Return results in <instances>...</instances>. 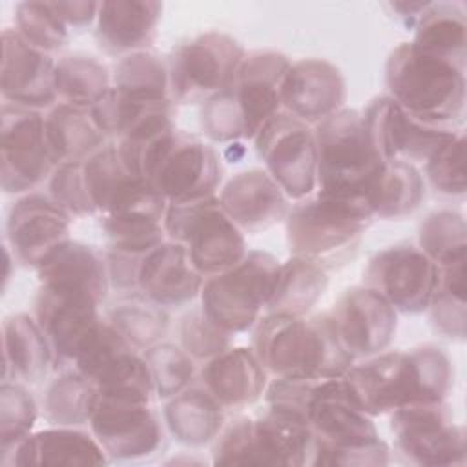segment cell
<instances>
[{
	"instance_id": "cell-1",
	"label": "cell",
	"mask_w": 467,
	"mask_h": 467,
	"mask_svg": "<svg viewBox=\"0 0 467 467\" xmlns=\"http://www.w3.org/2000/svg\"><path fill=\"white\" fill-rule=\"evenodd\" d=\"M451 378L447 356L432 345L378 356L341 376L350 400L368 416L412 403L443 401Z\"/></svg>"
},
{
	"instance_id": "cell-2",
	"label": "cell",
	"mask_w": 467,
	"mask_h": 467,
	"mask_svg": "<svg viewBox=\"0 0 467 467\" xmlns=\"http://www.w3.org/2000/svg\"><path fill=\"white\" fill-rule=\"evenodd\" d=\"M252 350L265 370L277 378H341L352 363L330 314L310 319L270 314L257 325Z\"/></svg>"
},
{
	"instance_id": "cell-3",
	"label": "cell",
	"mask_w": 467,
	"mask_h": 467,
	"mask_svg": "<svg viewBox=\"0 0 467 467\" xmlns=\"http://www.w3.org/2000/svg\"><path fill=\"white\" fill-rule=\"evenodd\" d=\"M316 465H383L389 449L368 414L347 394L341 378L321 379L308 407Z\"/></svg>"
},
{
	"instance_id": "cell-4",
	"label": "cell",
	"mask_w": 467,
	"mask_h": 467,
	"mask_svg": "<svg viewBox=\"0 0 467 467\" xmlns=\"http://www.w3.org/2000/svg\"><path fill=\"white\" fill-rule=\"evenodd\" d=\"M390 99L407 113L440 126L462 119L465 108V69L400 44L387 60Z\"/></svg>"
},
{
	"instance_id": "cell-5",
	"label": "cell",
	"mask_w": 467,
	"mask_h": 467,
	"mask_svg": "<svg viewBox=\"0 0 467 467\" xmlns=\"http://www.w3.org/2000/svg\"><path fill=\"white\" fill-rule=\"evenodd\" d=\"M314 139L317 193L367 201L368 186L385 162L367 139L363 117L354 109H339L319 122Z\"/></svg>"
},
{
	"instance_id": "cell-6",
	"label": "cell",
	"mask_w": 467,
	"mask_h": 467,
	"mask_svg": "<svg viewBox=\"0 0 467 467\" xmlns=\"http://www.w3.org/2000/svg\"><path fill=\"white\" fill-rule=\"evenodd\" d=\"M164 230L184 244L201 275L230 270L246 255L241 228L224 213L219 199L170 202L164 213Z\"/></svg>"
},
{
	"instance_id": "cell-7",
	"label": "cell",
	"mask_w": 467,
	"mask_h": 467,
	"mask_svg": "<svg viewBox=\"0 0 467 467\" xmlns=\"http://www.w3.org/2000/svg\"><path fill=\"white\" fill-rule=\"evenodd\" d=\"M277 270L274 255L261 250L246 252L235 266L202 283V312L228 334L250 328L268 305Z\"/></svg>"
},
{
	"instance_id": "cell-8",
	"label": "cell",
	"mask_w": 467,
	"mask_h": 467,
	"mask_svg": "<svg viewBox=\"0 0 467 467\" xmlns=\"http://www.w3.org/2000/svg\"><path fill=\"white\" fill-rule=\"evenodd\" d=\"M372 210L365 199H343L317 193L297 204L286 221L288 246L296 257L321 263L354 244L370 224Z\"/></svg>"
},
{
	"instance_id": "cell-9",
	"label": "cell",
	"mask_w": 467,
	"mask_h": 467,
	"mask_svg": "<svg viewBox=\"0 0 467 467\" xmlns=\"http://www.w3.org/2000/svg\"><path fill=\"white\" fill-rule=\"evenodd\" d=\"M243 47L224 33H204L181 44L168 66L170 91L179 100H195L232 86L243 62Z\"/></svg>"
},
{
	"instance_id": "cell-10",
	"label": "cell",
	"mask_w": 467,
	"mask_h": 467,
	"mask_svg": "<svg viewBox=\"0 0 467 467\" xmlns=\"http://www.w3.org/2000/svg\"><path fill=\"white\" fill-rule=\"evenodd\" d=\"M255 144L266 173L286 197L303 199L314 190L317 182L316 139L303 120L277 113L255 135Z\"/></svg>"
},
{
	"instance_id": "cell-11",
	"label": "cell",
	"mask_w": 467,
	"mask_h": 467,
	"mask_svg": "<svg viewBox=\"0 0 467 467\" xmlns=\"http://www.w3.org/2000/svg\"><path fill=\"white\" fill-rule=\"evenodd\" d=\"M398 449L421 465H463L465 432L452 423L443 401L412 403L392 410Z\"/></svg>"
},
{
	"instance_id": "cell-12",
	"label": "cell",
	"mask_w": 467,
	"mask_h": 467,
	"mask_svg": "<svg viewBox=\"0 0 467 467\" xmlns=\"http://www.w3.org/2000/svg\"><path fill=\"white\" fill-rule=\"evenodd\" d=\"M0 151L2 188L7 193L35 188L49 175L55 164L40 113L9 102L2 108Z\"/></svg>"
},
{
	"instance_id": "cell-13",
	"label": "cell",
	"mask_w": 467,
	"mask_h": 467,
	"mask_svg": "<svg viewBox=\"0 0 467 467\" xmlns=\"http://www.w3.org/2000/svg\"><path fill=\"white\" fill-rule=\"evenodd\" d=\"M91 431L113 458H140L162 443V431L150 401L99 394L93 403Z\"/></svg>"
},
{
	"instance_id": "cell-14",
	"label": "cell",
	"mask_w": 467,
	"mask_h": 467,
	"mask_svg": "<svg viewBox=\"0 0 467 467\" xmlns=\"http://www.w3.org/2000/svg\"><path fill=\"white\" fill-rule=\"evenodd\" d=\"M365 283L383 296L394 310L418 314L429 308L432 299L436 265L420 248L392 246L370 259Z\"/></svg>"
},
{
	"instance_id": "cell-15",
	"label": "cell",
	"mask_w": 467,
	"mask_h": 467,
	"mask_svg": "<svg viewBox=\"0 0 467 467\" xmlns=\"http://www.w3.org/2000/svg\"><path fill=\"white\" fill-rule=\"evenodd\" d=\"M219 179L221 166L215 151L201 140L175 131L148 182L168 202H184L212 197Z\"/></svg>"
},
{
	"instance_id": "cell-16",
	"label": "cell",
	"mask_w": 467,
	"mask_h": 467,
	"mask_svg": "<svg viewBox=\"0 0 467 467\" xmlns=\"http://www.w3.org/2000/svg\"><path fill=\"white\" fill-rule=\"evenodd\" d=\"M330 319L352 358L383 350L396 332L394 306L368 286L347 290L334 305Z\"/></svg>"
},
{
	"instance_id": "cell-17",
	"label": "cell",
	"mask_w": 467,
	"mask_h": 467,
	"mask_svg": "<svg viewBox=\"0 0 467 467\" xmlns=\"http://www.w3.org/2000/svg\"><path fill=\"white\" fill-rule=\"evenodd\" d=\"M288 67L286 57L274 51H255L243 58L230 86L243 117V137L255 139L279 113L281 88Z\"/></svg>"
},
{
	"instance_id": "cell-18",
	"label": "cell",
	"mask_w": 467,
	"mask_h": 467,
	"mask_svg": "<svg viewBox=\"0 0 467 467\" xmlns=\"http://www.w3.org/2000/svg\"><path fill=\"white\" fill-rule=\"evenodd\" d=\"M69 213L53 199L31 193L18 199L7 215V239L16 259L38 266L69 237Z\"/></svg>"
},
{
	"instance_id": "cell-19",
	"label": "cell",
	"mask_w": 467,
	"mask_h": 467,
	"mask_svg": "<svg viewBox=\"0 0 467 467\" xmlns=\"http://www.w3.org/2000/svg\"><path fill=\"white\" fill-rule=\"evenodd\" d=\"M55 62L29 42L16 29L2 33V95L9 104L24 108H44L57 99Z\"/></svg>"
},
{
	"instance_id": "cell-20",
	"label": "cell",
	"mask_w": 467,
	"mask_h": 467,
	"mask_svg": "<svg viewBox=\"0 0 467 467\" xmlns=\"http://www.w3.org/2000/svg\"><path fill=\"white\" fill-rule=\"evenodd\" d=\"M281 99L292 117L303 122H321L339 111L345 100V82L339 69L325 60H299L290 64L285 75Z\"/></svg>"
},
{
	"instance_id": "cell-21",
	"label": "cell",
	"mask_w": 467,
	"mask_h": 467,
	"mask_svg": "<svg viewBox=\"0 0 467 467\" xmlns=\"http://www.w3.org/2000/svg\"><path fill=\"white\" fill-rule=\"evenodd\" d=\"M137 285L159 306H181L202 288V275L181 243H161L142 255Z\"/></svg>"
},
{
	"instance_id": "cell-22",
	"label": "cell",
	"mask_w": 467,
	"mask_h": 467,
	"mask_svg": "<svg viewBox=\"0 0 467 467\" xmlns=\"http://www.w3.org/2000/svg\"><path fill=\"white\" fill-rule=\"evenodd\" d=\"M224 213L248 232L272 226L286 213V195L263 170L252 168L228 181L219 197Z\"/></svg>"
},
{
	"instance_id": "cell-23",
	"label": "cell",
	"mask_w": 467,
	"mask_h": 467,
	"mask_svg": "<svg viewBox=\"0 0 467 467\" xmlns=\"http://www.w3.org/2000/svg\"><path fill=\"white\" fill-rule=\"evenodd\" d=\"M42 288L89 297L100 303L108 290L104 261L86 244L66 241L55 248L38 266Z\"/></svg>"
},
{
	"instance_id": "cell-24",
	"label": "cell",
	"mask_w": 467,
	"mask_h": 467,
	"mask_svg": "<svg viewBox=\"0 0 467 467\" xmlns=\"http://www.w3.org/2000/svg\"><path fill=\"white\" fill-rule=\"evenodd\" d=\"M265 367L250 348H226L202 368L206 390L223 405L241 409L254 403L265 389Z\"/></svg>"
},
{
	"instance_id": "cell-25",
	"label": "cell",
	"mask_w": 467,
	"mask_h": 467,
	"mask_svg": "<svg viewBox=\"0 0 467 467\" xmlns=\"http://www.w3.org/2000/svg\"><path fill=\"white\" fill-rule=\"evenodd\" d=\"M162 5L151 0L100 2L97 40L111 53H128L148 46L155 35Z\"/></svg>"
},
{
	"instance_id": "cell-26",
	"label": "cell",
	"mask_w": 467,
	"mask_h": 467,
	"mask_svg": "<svg viewBox=\"0 0 467 467\" xmlns=\"http://www.w3.org/2000/svg\"><path fill=\"white\" fill-rule=\"evenodd\" d=\"M13 465H100L104 449L97 440L71 427L40 431L13 447Z\"/></svg>"
},
{
	"instance_id": "cell-27",
	"label": "cell",
	"mask_w": 467,
	"mask_h": 467,
	"mask_svg": "<svg viewBox=\"0 0 467 467\" xmlns=\"http://www.w3.org/2000/svg\"><path fill=\"white\" fill-rule=\"evenodd\" d=\"M259 465H303L314 456L316 441L310 425L288 412L268 407L254 420Z\"/></svg>"
},
{
	"instance_id": "cell-28",
	"label": "cell",
	"mask_w": 467,
	"mask_h": 467,
	"mask_svg": "<svg viewBox=\"0 0 467 467\" xmlns=\"http://www.w3.org/2000/svg\"><path fill=\"white\" fill-rule=\"evenodd\" d=\"M409 44L421 55L465 69L467 22L462 4L431 2Z\"/></svg>"
},
{
	"instance_id": "cell-29",
	"label": "cell",
	"mask_w": 467,
	"mask_h": 467,
	"mask_svg": "<svg viewBox=\"0 0 467 467\" xmlns=\"http://www.w3.org/2000/svg\"><path fill=\"white\" fill-rule=\"evenodd\" d=\"M46 140L55 164L78 162L93 155L104 133L97 128L88 108L58 104L46 119Z\"/></svg>"
},
{
	"instance_id": "cell-30",
	"label": "cell",
	"mask_w": 467,
	"mask_h": 467,
	"mask_svg": "<svg viewBox=\"0 0 467 467\" xmlns=\"http://www.w3.org/2000/svg\"><path fill=\"white\" fill-rule=\"evenodd\" d=\"M49 361H53V352L38 321L27 314L7 317L4 323V378L11 370L15 378L36 383L46 376Z\"/></svg>"
},
{
	"instance_id": "cell-31",
	"label": "cell",
	"mask_w": 467,
	"mask_h": 467,
	"mask_svg": "<svg viewBox=\"0 0 467 467\" xmlns=\"http://www.w3.org/2000/svg\"><path fill=\"white\" fill-rule=\"evenodd\" d=\"M221 407L208 390L188 389L171 396L164 409V418L171 434L181 443L202 445L221 432Z\"/></svg>"
},
{
	"instance_id": "cell-32",
	"label": "cell",
	"mask_w": 467,
	"mask_h": 467,
	"mask_svg": "<svg viewBox=\"0 0 467 467\" xmlns=\"http://www.w3.org/2000/svg\"><path fill=\"white\" fill-rule=\"evenodd\" d=\"M327 288V274L317 261L292 257L279 265L266 308L270 314L305 316Z\"/></svg>"
},
{
	"instance_id": "cell-33",
	"label": "cell",
	"mask_w": 467,
	"mask_h": 467,
	"mask_svg": "<svg viewBox=\"0 0 467 467\" xmlns=\"http://www.w3.org/2000/svg\"><path fill=\"white\" fill-rule=\"evenodd\" d=\"M423 199V181L412 164L385 162L372 179L367 202L374 215L398 219L412 213Z\"/></svg>"
},
{
	"instance_id": "cell-34",
	"label": "cell",
	"mask_w": 467,
	"mask_h": 467,
	"mask_svg": "<svg viewBox=\"0 0 467 467\" xmlns=\"http://www.w3.org/2000/svg\"><path fill=\"white\" fill-rule=\"evenodd\" d=\"M97 398L95 385L77 370L55 378L44 396V414L58 427H75L89 421Z\"/></svg>"
},
{
	"instance_id": "cell-35",
	"label": "cell",
	"mask_w": 467,
	"mask_h": 467,
	"mask_svg": "<svg viewBox=\"0 0 467 467\" xmlns=\"http://www.w3.org/2000/svg\"><path fill=\"white\" fill-rule=\"evenodd\" d=\"M108 88V69L93 57L67 55L55 66V89L64 104L89 109Z\"/></svg>"
},
{
	"instance_id": "cell-36",
	"label": "cell",
	"mask_w": 467,
	"mask_h": 467,
	"mask_svg": "<svg viewBox=\"0 0 467 467\" xmlns=\"http://www.w3.org/2000/svg\"><path fill=\"white\" fill-rule=\"evenodd\" d=\"M130 347L131 345L111 323L99 321L78 343L71 365L78 374H82L95 385V381L109 367H113L122 356L131 352Z\"/></svg>"
},
{
	"instance_id": "cell-37",
	"label": "cell",
	"mask_w": 467,
	"mask_h": 467,
	"mask_svg": "<svg viewBox=\"0 0 467 467\" xmlns=\"http://www.w3.org/2000/svg\"><path fill=\"white\" fill-rule=\"evenodd\" d=\"M465 221L451 210L432 212L420 224V250L436 265L465 257Z\"/></svg>"
},
{
	"instance_id": "cell-38",
	"label": "cell",
	"mask_w": 467,
	"mask_h": 467,
	"mask_svg": "<svg viewBox=\"0 0 467 467\" xmlns=\"http://www.w3.org/2000/svg\"><path fill=\"white\" fill-rule=\"evenodd\" d=\"M113 86L130 95L170 100L168 69L159 60V57L146 51H135L117 64L113 73Z\"/></svg>"
},
{
	"instance_id": "cell-39",
	"label": "cell",
	"mask_w": 467,
	"mask_h": 467,
	"mask_svg": "<svg viewBox=\"0 0 467 467\" xmlns=\"http://www.w3.org/2000/svg\"><path fill=\"white\" fill-rule=\"evenodd\" d=\"M16 31L33 47L53 53L67 42V26L49 2H24L16 7Z\"/></svg>"
},
{
	"instance_id": "cell-40",
	"label": "cell",
	"mask_w": 467,
	"mask_h": 467,
	"mask_svg": "<svg viewBox=\"0 0 467 467\" xmlns=\"http://www.w3.org/2000/svg\"><path fill=\"white\" fill-rule=\"evenodd\" d=\"M144 363L150 370L153 390L159 398H171L179 394L186 389L193 376L190 354L168 343L148 348Z\"/></svg>"
},
{
	"instance_id": "cell-41",
	"label": "cell",
	"mask_w": 467,
	"mask_h": 467,
	"mask_svg": "<svg viewBox=\"0 0 467 467\" xmlns=\"http://www.w3.org/2000/svg\"><path fill=\"white\" fill-rule=\"evenodd\" d=\"M104 232L115 252L144 255L162 243L161 221L140 215H104Z\"/></svg>"
},
{
	"instance_id": "cell-42",
	"label": "cell",
	"mask_w": 467,
	"mask_h": 467,
	"mask_svg": "<svg viewBox=\"0 0 467 467\" xmlns=\"http://www.w3.org/2000/svg\"><path fill=\"white\" fill-rule=\"evenodd\" d=\"M35 420H36V405L33 396L22 385L9 383L5 379L0 389L2 451L13 449L24 438H27Z\"/></svg>"
},
{
	"instance_id": "cell-43",
	"label": "cell",
	"mask_w": 467,
	"mask_h": 467,
	"mask_svg": "<svg viewBox=\"0 0 467 467\" xmlns=\"http://www.w3.org/2000/svg\"><path fill=\"white\" fill-rule=\"evenodd\" d=\"M111 325L135 347H151L168 328V316L159 305L128 303L111 312Z\"/></svg>"
},
{
	"instance_id": "cell-44",
	"label": "cell",
	"mask_w": 467,
	"mask_h": 467,
	"mask_svg": "<svg viewBox=\"0 0 467 467\" xmlns=\"http://www.w3.org/2000/svg\"><path fill=\"white\" fill-rule=\"evenodd\" d=\"M431 184L445 195L465 193V137L451 135L425 162Z\"/></svg>"
},
{
	"instance_id": "cell-45",
	"label": "cell",
	"mask_w": 467,
	"mask_h": 467,
	"mask_svg": "<svg viewBox=\"0 0 467 467\" xmlns=\"http://www.w3.org/2000/svg\"><path fill=\"white\" fill-rule=\"evenodd\" d=\"M213 463L221 465H259L254 420L237 418L219 432Z\"/></svg>"
},
{
	"instance_id": "cell-46",
	"label": "cell",
	"mask_w": 467,
	"mask_h": 467,
	"mask_svg": "<svg viewBox=\"0 0 467 467\" xmlns=\"http://www.w3.org/2000/svg\"><path fill=\"white\" fill-rule=\"evenodd\" d=\"M184 350L197 359H210L228 347V332L212 323L202 310L190 312L181 323Z\"/></svg>"
},
{
	"instance_id": "cell-47",
	"label": "cell",
	"mask_w": 467,
	"mask_h": 467,
	"mask_svg": "<svg viewBox=\"0 0 467 467\" xmlns=\"http://www.w3.org/2000/svg\"><path fill=\"white\" fill-rule=\"evenodd\" d=\"M49 190H51V199L58 202L67 213H77V215L95 213V208L84 181L82 161L58 164V168L51 177Z\"/></svg>"
},
{
	"instance_id": "cell-48",
	"label": "cell",
	"mask_w": 467,
	"mask_h": 467,
	"mask_svg": "<svg viewBox=\"0 0 467 467\" xmlns=\"http://www.w3.org/2000/svg\"><path fill=\"white\" fill-rule=\"evenodd\" d=\"M202 128L210 139L219 142L243 137V117L230 86L206 100Z\"/></svg>"
},
{
	"instance_id": "cell-49",
	"label": "cell",
	"mask_w": 467,
	"mask_h": 467,
	"mask_svg": "<svg viewBox=\"0 0 467 467\" xmlns=\"http://www.w3.org/2000/svg\"><path fill=\"white\" fill-rule=\"evenodd\" d=\"M319 381L316 378H277L265 392L266 403L308 423V407Z\"/></svg>"
},
{
	"instance_id": "cell-50",
	"label": "cell",
	"mask_w": 467,
	"mask_h": 467,
	"mask_svg": "<svg viewBox=\"0 0 467 467\" xmlns=\"http://www.w3.org/2000/svg\"><path fill=\"white\" fill-rule=\"evenodd\" d=\"M429 306L432 312V321L440 332L454 339L465 337V299L434 288Z\"/></svg>"
},
{
	"instance_id": "cell-51",
	"label": "cell",
	"mask_w": 467,
	"mask_h": 467,
	"mask_svg": "<svg viewBox=\"0 0 467 467\" xmlns=\"http://www.w3.org/2000/svg\"><path fill=\"white\" fill-rule=\"evenodd\" d=\"M51 9L67 27H84L99 13V2H49Z\"/></svg>"
}]
</instances>
